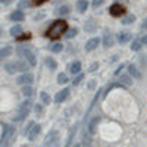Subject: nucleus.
<instances>
[{
    "label": "nucleus",
    "instance_id": "27",
    "mask_svg": "<svg viewBox=\"0 0 147 147\" xmlns=\"http://www.w3.org/2000/svg\"><path fill=\"white\" fill-rule=\"evenodd\" d=\"M46 66H47L49 69H56V68H57V63H56V60H55L53 57H47V59H46Z\"/></svg>",
    "mask_w": 147,
    "mask_h": 147
},
{
    "label": "nucleus",
    "instance_id": "2",
    "mask_svg": "<svg viewBox=\"0 0 147 147\" xmlns=\"http://www.w3.org/2000/svg\"><path fill=\"white\" fill-rule=\"evenodd\" d=\"M15 127L13 125H3V132H2V140H0V147H10L15 138Z\"/></svg>",
    "mask_w": 147,
    "mask_h": 147
},
{
    "label": "nucleus",
    "instance_id": "43",
    "mask_svg": "<svg viewBox=\"0 0 147 147\" xmlns=\"http://www.w3.org/2000/svg\"><path fill=\"white\" fill-rule=\"evenodd\" d=\"M12 2H13V0H0V3H3V5H9Z\"/></svg>",
    "mask_w": 147,
    "mask_h": 147
},
{
    "label": "nucleus",
    "instance_id": "23",
    "mask_svg": "<svg viewBox=\"0 0 147 147\" xmlns=\"http://www.w3.org/2000/svg\"><path fill=\"white\" fill-rule=\"evenodd\" d=\"M77 34H78V28H77V27H74V28L66 30V32H65L63 35H65V38H68V40H69V38H72V37H75Z\"/></svg>",
    "mask_w": 147,
    "mask_h": 147
},
{
    "label": "nucleus",
    "instance_id": "6",
    "mask_svg": "<svg viewBox=\"0 0 147 147\" xmlns=\"http://www.w3.org/2000/svg\"><path fill=\"white\" fill-rule=\"evenodd\" d=\"M32 80H34V77L31 75L30 72H24L21 77H18L16 82H18V84H21V85H30V84L32 82Z\"/></svg>",
    "mask_w": 147,
    "mask_h": 147
},
{
    "label": "nucleus",
    "instance_id": "12",
    "mask_svg": "<svg viewBox=\"0 0 147 147\" xmlns=\"http://www.w3.org/2000/svg\"><path fill=\"white\" fill-rule=\"evenodd\" d=\"M99 122H100V118L99 116H94L91 121H90V124H88V128H87V131L91 134H96V131H97V125H99Z\"/></svg>",
    "mask_w": 147,
    "mask_h": 147
},
{
    "label": "nucleus",
    "instance_id": "41",
    "mask_svg": "<svg viewBox=\"0 0 147 147\" xmlns=\"http://www.w3.org/2000/svg\"><path fill=\"white\" fill-rule=\"evenodd\" d=\"M44 2H47V0H32L34 5H41V3H44Z\"/></svg>",
    "mask_w": 147,
    "mask_h": 147
},
{
    "label": "nucleus",
    "instance_id": "42",
    "mask_svg": "<svg viewBox=\"0 0 147 147\" xmlns=\"http://www.w3.org/2000/svg\"><path fill=\"white\" fill-rule=\"evenodd\" d=\"M124 66H125V65H121V66H119V68L115 71V75H119V74H121V71H122V68H124Z\"/></svg>",
    "mask_w": 147,
    "mask_h": 147
},
{
    "label": "nucleus",
    "instance_id": "4",
    "mask_svg": "<svg viewBox=\"0 0 147 147\" xmlns=\"http://www.w3.org/2000/svg\"><path fill=\"white\" fill-rule=\"evenodd\" d=\"M16 52H18V55L19 56H22V57H25V60L31 65V66H35V63H37V59H35V55L30 50V49L27 47V46H24V44H19L18 47H16Z\"/></svg>",
    "mask_w": 147,
    "mask_h": 147
},
{
    "label": "nucleus",
    "instance_id": "47",
    "mask_svg": "<svg viewBox=\"0 0 147 147\" xmlns=\"http://www.w3.org/2000/svg\"><path fill=\"white\" fill-rule=\"evenodd\" d=\"M2 32H3V31H2V28H0V35H2Z\"/></svg>",
    "mask_w": 147,
    "mask_h": 147
},
{
    "label": "nucleus",
    "instance_id": "36",
    "mask_svg": "<svg viewBox=\"0 0 147 147\" xmlns=\"http://www.w3.org/2000/svg\"><path fill=\"white\" fill-rule=\"evenodd\" d=\"M34 112H35V115H38V116H40V115L44 112V109H43V106H41V105H37V106L34 107Z\"/></svg>",
    "mask_w": 147,
    "mask_h": 147
},
{
    "label": "nucleus",
    "instance_id": "11",
    "mask_svg": "<svg viewBox=\"0 0 147 147\" xmlns=\"http://www.w3.org/2000/svg\"><path fill=\"white\" fill-rule=\"evenodd\" d=\"M68 96H69V90L68 88H63V90H60L56 96H55V102L56 103H62L68 99Z\"/></svg>",
    "mask_w": 147,
    "mask_h": 147
},
{
    "label": "nucleus",
    "instance_id": "5",
    "mask_svg": "<svg viewBox=\"0 0 147 147\" xmlns=\"http://www.w3.org/2000/svg\"><path fill=\"white\" fill-rule=\"evenodd\" d=\"M44 147H59V132L56 129H53L47 134Z\"/></svg>",
    "mask_w": 147,
    "mask_h": 147
},
{
    "label": "nucleus",
    "instance_id": "16",
    "mask_svg": "<svg viewBox=\"0 0 147 147\" xmlns=\"http://www.w3.org/2000/svg\"><path fill=\"white\" fill-rule=\"evenodd\" d=\"M12 52H13V49H12L10 46H5L2 50H0V62H2L3 59H6L7 56H10Z\"/></svg>",
    "mask_w": 147,
    "mask_h": 147
},
{
    "label": "nucleus",
    "instance_id": "34",
    "mask_svg": "<svg viewBox=\"0 0 147 147\" xmlns=\"http://www.w3.org/2000/svg\"><path fill=\"white\" fill-rule=\"evenodd\" d=\"M30 2H27V0H22V2H19V5H18V9L19 10H22V9H27V7H30Z\"/></svg>",
    "mask_w": 147,
    "mask_h": 147
},
{
    "label": "nucleus",
    "instance_id": "21",
    "mask_svg": "<svg viewBox=\"0 0 147 147\" xmlns=\"http://www.w3.org/2000/svg\"><path fill=\"white\" fill-rule=\"evenodd\" d=\"M87 7H88V2H87V0H78V2H77V9H78L80 13H84V12L87 10Z\"/></svg>",
    "mask_w": 147,
    "mask_h": 147
},
{
    "label": "nucleus",
    "instance_id": "32",
    "mask_svg": "<svg viewBox=\"0 0 147 147\" xmlns=\"http://www.w3.org/2000/svg\"><path fill=\"white\" fill-rule=\"evenodd\" d=\"M141 40H134L132 41V44H131V50L132 52H138L140 50V49H141Z\"/></svg>",
    "mask_w": 147,
    "mask_h": 147
},
{
    "label": "nucleus",
    "instance_id": "29",
    "mask_svg": "<svg viewBox=\"0 0 147 147\" xmlns=\"http://www.w3.org/2000/svg\"><path fill=\"white\" fill-rule=\"evenodd\" d=\"M32 87H31V85H24V87H22V94L24 96H25V97H31L32 96Z\"/></svg>",
    "mask_w": 147,
    "mask_h": 147
},
{
    "label": "nucleus",
    "instance_id": "17",
    "mask_svg": "<svg viewBox=\"0 0 147 147\" xmlns=\"http://www.w3.org/2000/svg\"><path fill=\"white\" fill-rule=\"evenodd\" d=\"M24 18H25V15H24V12L19 10V9L10 13V19L12 21H24Z\"/></svg>",
    "mask_w": 147,
    "mask_h": 147
},
{
    "label": "nucleus",
    "instance_id": "18",
    "mask_svg": "<svg viewBox=\"0 0 147 147\" xmlns=\"http://www.w3.org/2000/svg\"><path fill=\"white\" fill-rule=\"evenodd\" d=\"M5 69L7 74H15L18 71V62H9L5 65Z\"/></svg>",
    "mask_w": 147,
    "mask_h": 147
},
{
    "label": "nucleus",
    "instance_id": "3",
    "mask_svg": "<svg viewBox=\"0 0 147 147\" xmlns=\"http://www.w3.org/2000/svg\"><path fill=\"white\" fill-rule=\"evenodd\" d=\"M31 102L30 100H25V102H22L19 106H18V109H16V113L13 115V118H12V121L13 122H21V121H24L27 118V115L30 113V110H31Z\"/></svg>",
    "mask_w": 147,
    "mask_h": 147
},
{
    "label": "nucleus",
    "instance_id": "7",
    "mask_svg": "<svg viewBox=\"0 0 147 147\" xmlns=\"http://www.w3.org/2000/svg\"><path fill=\"white\" fill-rule=\"evenodd\" d=\"M84 30H85V32H96L97 31V21L94 18L87 19L84 24Z\"/></svg>",
    "mask_w": 147,
    "mask_h": 147
},
{
    "label": "nucleus",
    "instance_id": "44",
    "mask_svg": "<svg viewBox=\"0 0 147 147\" xmlns=\"http://www.w3.org/2000/svg\"><path fill=\"white\" fill-rule=\"evenodd\" d=\"M141 28L143 30H147V19H144V22L141 24Z\"/></svg>",
    "mask_w": 147,
    "mask_h": 147
},
{
    "label": "nucleus",
    "instance_id": "39",
    "mask_svg": "<svg viewBox=\"0 0 147 147\" xmlns=\"http://www.w3.org/2000/svg\"><path fill=\"white\" fill-rule=\"evenodd\" d=\"M97 68H99V63H93V65L90 66V69H88V71H90V72H94Z\"/></svg>",
    "mask_w": 147,
    "mask_h": 147
},
{
    "label": "nucleus",
    "instance_id": "46",
    "mask_svg": "<svg viewBox=\"0 0 147 147\" xmlns=\"http://www.w3.org/2000/svg\"><path fill=\"white\" fill-rule=\"evenodd\" d=\"M74 147H84L82 144H80V143H77V144H74Z\"/></svg>",
    "mask_w": 147,
    "mask_h": 147
},
{
    "label": "nucleus",
    "instance_id": "15",
    "mask_svg": "<svg viewBox=\"0 0 147 147\" xmlns=\"http://www.w3.org/2000/svg\"><path fill=\"white\" fill-rule=\"evenodd\" d=\"M81 144H82L84 147H91V146H93V138H91V134H90L88 131L82 134V140H81Z\"/></svg>",
    "mask_w": 147,
    "mask_h": 147
},
{
    "label": "nucleus",
    "instance_id": "1",
    "mask_svg": "<svg viewBox=\"0 0 147 147\" xmlns=\"http://www.w3.org/2000/svg\"><path fill=\"white\" fill-rule=\"evenodd\" d=\"M66 30H68V24H66V21L57 19V21H55L52 25L47 28L46 35H47V37H50V38H59V37L62 35V34L66 32Z\"/></svg>",
    "mask_w": 147,
    "mask_h": 147
},
{
    "label": "nucleus",
    "instance_id": "33",
    "mask_svg": "<svg viewBox=\"0 0 147 147\" xmlns=\"http://www.w3.org/2000/svg\"><path fill=\"white\" fill-rule=\"evenodd\" d=\"M57 82H59V84H66V82H68L66 74H59V75H57Z\"/></svg>",
    "mask_w": 147,
    "mask_h": 147
},
{
    "label": "nucleus",
    "instance_id": "8",
    "mask_svg": "<svg viewBox=\"0 0 147 147\" xmlns=\"http://www.w3.org/2000/svg\"><path fill=\"white\" fill-rule=\"evenodd\" d=\"M109 12H110V15H112V16H121V15L125 13V9H124V6H121V5L115 3V5L110 6Z\"/></svg>",
    "mask_w": 147,
    "mask_h": 147
},
{
    "label": "nucleus",
    "instance_id": "37",
    "mask_svg": "<svg viewBox=\"0 0 147 147\" xmlns=\"http://www.w3.org/2000/svg\"><path fill=\"white\" fill-rule=\"evenodd\" d=\"M103 3H105V0H93V2H91L93 7H99V6H102Z\"/></svg>",
    "mask_w": 147,
    "mask_h": 147
},
{
    "label": "nucleus",
    "instance_id": "13",
    "mask_svg": "<svg viewBox=\"0 0 147 147\" xmlns=\"http://www.w3.org/2000/svg\"><path fill=\"white\" fill-rule=\"evenodd\" d=\"M116 40H118L121 44H125V43H128V41L131 40V34H129L128 31H121V32L118 34V37H116Z\"/></svg>",
    "mask_w": 147,
    "mask_h": 147
},
{
    "label": "nucleus",
    "instance_id": "40",
    "mask_svg": "<svg viewBox=\"0 0 147 147\" xmlns=\"http://www.w3.org/2000/svg\"><path fill=\"white\" fill-rule=\"evenodd\" d=\"M140 40H141V44H144V46H147V34H146V35H143V37H141V38H140Z\"/></svg>",
    "mask_w": 147,
    "mask_h": 147
},
{
    "label": "nucleus",
    "instance_id": "19",
    "mask_svg": "<svg viewBox=\"0 0 147 147\" xmlns=\"http://www.w3.org/2000/svg\"><path fill=\"white\" fill-rule=\"evenodd\" d=\"M80 71H81V62H78V60H75V62H72V63L69 65V72L74 74V75H75V74H78Z\"/></svg>",
    "mask_w": 147,
    "mask_h": 147
},
{
    "label": "nucleus",
    "instance_id": "31",
    "mask_svg": "<svg viewBox=\"0 0 147 147\" xmlns=\"http://www.w3.org/2000/svg\"><path fill=\"white\" fill-rule=\"evenodd\" d=\"M71 12V9H69V6H60L59 9H57V15H60V16H65V15H68Z\"/></svg>",
    "mask_w": 147,
    "mask_h": 147
},
{
    "label": "nucleus",
    "instance_id": "9",
    "mask_svg": "<svg viewBox=\"0 0 147 147\" xmlns=\"http://www.w3.org/2000/svg\"><path fill=\"white\" fill-rule=\"evenodd\" d=\"M99 43H100L99 37H93V38H90L87 43H85V50H87V52H93L94 49H97Z\"/></svg>",
    "mask_w": 147,
    "mask_h": 147
},
{
    "label": "nucleus",
    "instance_id": "28",
    "mask_svg": "<svg viewBox=\"0 0 147 147\" xmlns=\"http://www.w3.org/2000/svg\"><path fill=\"white\" fill-rule=\"evenodd\" d=\"M40 99H41L43 105H50V102H52L50 96H49L46 91H41V93H40Z\"/></svg>",
    "mask_w": 147,
    "mask_h": 147
},
{
    "label": "nucleus",
    "instance_id": "24",
    "mask_svg": "<svg viewBox=\"0 0 147 147\" xmlns=\"http://www.w3.org/2000/svg\"><path fill=\"white\" fill-rule=\"evenodd\" d=\"M16 62H18V71L27 72L30 69V63L28 62H24V60H16Z\"/></svg>",
    "mask_w": 147,
    "mask_h": 147
},
{
    "label": "nucleus",
    "instance_id": "14",
    "mask_svg": "<svg viewBox=\"0 0 147 147\" xmlns=\"http://www.w3.org/2000/svg\"><path fill=\"white\" fill-rule=\"evenodd\" d=\"M128 72H129V75L134 78V80H141V72L138 71V68L137 66H134V65H129L128 66Z\"/></svg>",
    "mask_w": 147,
    "mask_h": 147
},
{
    "label": "nucleus",
    "instance_id": "22",
    "mask_svg": "<svg viewBox=\"0 0 147 147\" xmlns=\"http://www.w3.org/2000/svg\"><path fill=\"white\" fill-rule=\"evenodd\" d=\"M119 82H121L122 85H125V87H128V85H131V84H132L131 75H121V78H119Z\"/></svg>",
    "mask_w": 147,
    "mask_h": 147
},
{
    "label": "nucleus",
    "instance_id": "20",
    "mask_svg": "<svg viewBox=\"0 0 147 147\" xmlns=\"http://www.w3.org/2000/svg\"><path fill=\"white\" fill-rule=\"evenodd\" d=\"M103 46L105 47H112L113 46V35L112 34H105V37H103Z\"/></svg>",
    "mask_w": 147,
    "mask_h": 147
},
{
    "label": "nucleus",
    "instance_id": "26",
    "mask_svg": "<svg viewBox=\"0 0 147 147\" xmlns=\"http://www.w3.org/2000/svg\"><path fill=\"white\" fill-rule=\"evenodd\" d=\"M134 21H136V16H134L132 13H128V15H125L124 18H122V24H124V25H129V24H132Z\"/></svg>",
    "mask_w": 147,
    "mask_h": 147
},
{
    "label": "nucleus",
    "instance_id": "45",
    "mask_svg": "<svg viewBox=\"0 0 147 147\" xmlns=\"http://www.w3.org/2000/svg\"><path fill=\"white\" fill-rule=\"evenodd\" d=\"M88 87H90V88H93V87H94V81H91V82L88 84Z\"/></svg>",
    "mask_w": 147,
    "mask_h": 147
},
{
    "label": "nucleus",
    "instance_id": "25",
    "mask_svg": "<svg viewBox=\"0 0 147 147\" xmlns=\"http://www.w3.org/2000/svg\"><path fill=\"white\" fill-rule=\"evenodd\" d=\"M21 34H22V27H21V25H18V24L10 28V35H13V37H19Z\"/></svg>",
    "mask_w": 147,
    "mask_h": 147
},
{
    "label": "nucleus",
    "instance_id": "10",
    "mask_svg": "<svg viewBox=\"0 0 147 147\" xmlns=\"http://www.w3.org/2000/svg\"><path fill=\"white\" fill-rule=\"evenodd\" d=\"M40 132H41V127L34 124V127H32V128L30 129V132H28V140H30V141H34L37 137L40 136Z\"/></svg>",
    "mask_w": 147,
    "mask_h": 147
},
{
    "label": "nucleus",
    "instance_id": "38",
    "mask_svg": "<svg viewBox=\"0 0 147 147\" xmlns=\"http://www.w3.org/2000/svg\"><path fill=\"white\" fill-rule=\"evenodd\" d=\"M34 127V122H28V125L25 127V128H24V132H25V134H28L30 132V129Z\"/></svg>",
    "mask_w": 147,
    "mask_h": 147
},
{
    "label": "nucleus",
    "instance_id": "30",
    "mask_svg": "<svg viewBox=\"0 0 147 147\" xmlns=\"http://www.w3.org/2000/svg\"><path fill=\"white\" fill-rule=\"evenodd\" d=\"M62 49H63V44L62 43H55L50 46V50L53 53H59V52H62Z\"/></svg>",
    "mask_w": 147,
    "mask_h": 147
},
{
    "label": "nucleus",
    "instance_id": "35",
    "mask_svg": "<svg viewBox=\"0 0 147 147\" xmlns=\"http://www.w3.org/2000/svg\"><path fill=\"white\" fill-rule=\"evenodd\" d=\"M84 80V75H82V74H78V75L75 77V78H74V81H72V84L74 85H78V84H81V81Z\"/></svg>",
    "mask_w": 147,
    "mask_h": 147
}]
</instances>
